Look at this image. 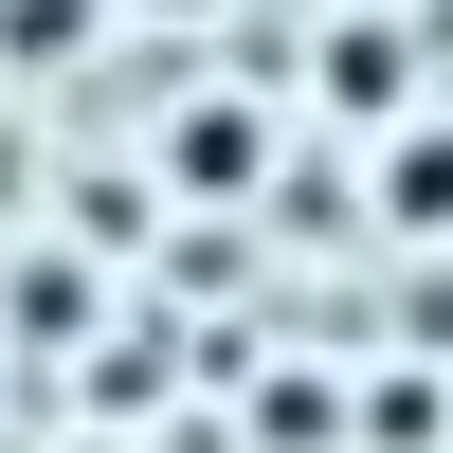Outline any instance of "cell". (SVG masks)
Instances as JSON below:
<instances>
[{
  "mask_svg": "<svg viewBox=\"0 0 453 453\" xmlns=\"http://www.w3.org/2000/svg\"><path fill=\"white\" fill-rule=\"evenodd\" d=\"M164 164H181V181H218V200H236V181H254V109H181V145H164Z\"/></svg>",
  "mask_w": 453,
  "mask_h": 453,
  "instance_id": "1",
  "label": "cell"
},
{
  "mask_svg": "<svg viewBox=\"0 0 453 453\" xmlns=\"http://www.w3.org/2000/svg\"><path fill=\"white\" fill-rule=\"evenodd\" d=\"M381 200L435 236V218H453V127H418V145H399V164H381Z\"/></svg>",
  "mask_w": 453,
  "mask_h": 453,
  "instance_id": "2",
  "label": "cell"
}]
</instances>
